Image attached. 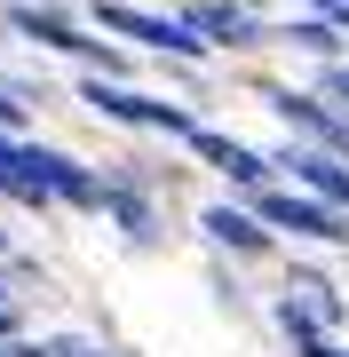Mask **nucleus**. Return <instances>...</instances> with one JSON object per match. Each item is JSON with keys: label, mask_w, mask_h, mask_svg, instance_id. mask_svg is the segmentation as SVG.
<instances>
[{"label": "nucleus", "mask_w": 349, "mask_h": 357, "mask_svg": "<svg viewBox=\"0 0 349 357\" xmlns=\"http://www.w3.org/2000/svg\"><path fill=\"white\" fill-rule=\"evenodd\" d=\"M199 278H207V302H215V318H231V326H246L254 318V270H238L231 255H207V270H199Z\"/></svg>", "instance_id": "13"}, {"label": "nucleus", "mask_w": 349, "mask_h": 357, "mask_svg": "<svg viewBox=\"0 0 349 357\" xmlns=\"http://www.w3.org/2000/svg\"><path fill=\"white\" fill-rule=\"evenodd\" d=\"M0 135H32V112H24L8 88H0Z\"/></svg>", "instance_id": "18"}, {"label": "nucleus", "mask_w": 349, "mask_h": 357, "mask_svg": "<svg viewBox=\"0 0 349 357\" xmlns=\"http://www.w3.org/2000/svg\"><path fill=\"white\" fill-rule=\"evenodd\" d=\"M95 222H111L119 255H135V262H151V255H167V246H175L167 199L143 191V183H127V175H104V206H95Z\"/></svg>", "instance_id": "6"}, {"label": "nucleus", "mask_w": 349, "mask_h": 357, "mask_svg": "<svg viewBox=\"0 0 349 357\" xmlns=\"http://www.w3.org/2000/svg\"><path fill=\"white\" fill-rule=\"evenodd\" d=\"M191 230H199V246H207V255H231L238 270H278V255H286V238H278V230L262 222L246 199H231V191H215L207 206H199Z\"/></svg>", "instance_id": "3"}, {"label": "nucleus", "mask_w": 349, "mask_h": 357, "mask_svg": "<svg viewBox=\"0 0 349 357\" xmlns=\"http://www.w3.org/2000/svg\"><path fill=\"white\" fill-rule=\"evenodd\" d=\"M104 175H127V183H143V191H183V183H191V159H151V151H119Z\"/></svg>", "instance_id": "14"}, {"label": "nucleus", "mask_w": 349, "mask_h": 357, "mask_svg": "<svg viewBox=\"0 0 349 357\" xmlns=\"http://www.w3.org/2000/svg\"><path fill=\"white\" fill-rule=\"evenodd\" d=\"M72 103L88 119H104V128H119V135H159V143H175V151L191 143L199 119H207L183 96H159V88H143V79H95V72L72 79Z\"/></svg>", "instance_id": "2"}, {"label": "nucleus", "mask_w": 349, "mask_h": 357, "mask_svg": "<svg viewBox=\"0 0 349 357\" xmlns=\"http://www.w3.org/2000/svg\"><path fill=\"white\" fill-rule=\"evenodd\" d=\"M318 357H349V342H325V349H318Z\"/></svg>", "instance_id": "23"}, {"label": "nucleus", "mask_w": 349, "mask_h": 357, "mask_svg": "<svg viewBox=\"0 0 349 357\" xmlns=\"http://www.w3.org/2000/svg\"><path fill=\"white\" fill-rule=\"evenodd\" d=\"M270 167H278V183H294V191H310L325 206H341L349 215V159L341 151H318V143H270Z\"/></svg>", "instance_id": "9"}, {"label": "nucleus", "mask_w": 349, "mask_h": 357, "mask_svg": "<svg viewBox=\"0 0 349 357\" xmlns=\"http://www.w3.org/2000/svg\"><path fill=\"white\" fill-rule=\"evenodd\" d=\"M302 8H310V16H325V24H341V32H349V0H302Z\"/></svg>", "instance_id": "21"}, {"label": "nucleus", "mask_w": 349, "mask_h": 357, "mask_svg": "<svg viewBox=\"0 0 349 357\" xmlns=\"http://www.w3.org/2000/svg\"><path fill=\"white\" fill-rule=\"evenodd\" d=\"M278 294H294V302L310 310L318 326H334V333L349 326V294H341V278L318 255H294V246H286V255H278Z\"/></svg>", "instance_id": "10"}, {"label": "nucleus", "mask_w": 349, "mask_h": 357, "mask_svg": "<svg viewBox=\"0 0 349 357\" xmlns=\"http://www.w3.org/2000/svg\"><path fill=\"white\" fill-rule=\"evenodd\" d=\"M0 357H40V333L24 326V333H0Z\"/></svg>", "instance_id": "20"}, {"label": "nucleus", "mask_w": 349, "mask_h": 357, "mask_svg": "<svg viewBox=\"0 0 349 357\" xmlns=\"http://www.w3.org/2000/svg\"><path fill=\"white\" fill-rule=\"evenodd\" d=\"M8 206L16 215H79L95 222V206H104V167L64 151V143L48 135H16L8 143Z\"/></svg>", "instance_id": "1"}, {"label": "nucleus", "mask_w": 349, "mask_h": 357, "mask_svg": "<svg viewBox=\"0 0 349 357\" xmlns=\"http://www.w3.org/2000/svg\"><path fill=\"white\" fill-rule=\"evenodd\" d=\"M246 88L262 96V112H270L294 143H318V151H341V159H349V112H334V103H325L310 79L294 88V79H262V72H254Z\"/></svg>", "instance_id": "7"}, {"label": "nucleus", "mask_w": 349, "mask_h": 357, "mask_svg": "<svg viewBox=\"0 0 349 357\" xmlns=\"http://www.w3.org/2000/svg\"><path fill=\"white\" fill-rule=\"evenodd\" d=\"M16 255V230H8V206H0V262Z\"/></svg>", "instance_id": "22"}, {"label": "nucleus", "mask_w": 349, "mask_h": 357, "mask_svg": "<svg viewBox=\"0 0 349 357\" xmlns=\"http://www.w3.org/2000/svg\"><path fill=\"white\" fill-rule=\"evenodd\" d=\"M278 48L302 56V64H334V56H349V32L310 16V8H294V16H278Z\"/></svg>", "instance_id": "11"}, {"label": "nucleus", "mask_w": 349, "mask_h": 357, "mask_svg": "<svg viewBox=\"0 0 349 357\" xmlns=\"http://www.w3.org/2000/svg\"><path fill=\"white\" fill-rule=\"evenodd\" d=\"M24 326H32V310H24V302H16V294H8V286H0V333H24Z\"/></svg>", "instance_id": "19"}, {"label": "nucleus", "mask_w": 349, "mask_h": 357, "mask_svg": "<svg viewBox=\"0 0 349 357\" xmlns=\"http://www.w3.org/2000/svg\"><path fill=\"white\" fill-rule=\"evenodd\" d=\"M262 222L278 230L286 246H310V255H349V215L341 206H325L310 191H294V183H270V191H254L246 199Z\"/></svg>", "instance_id": "5"}, {"label": "nucleus", "mask_w": 349, "mask_h": 357, "mask_svg": "<svg viewBox=\"0 0 349 357\" xmlns=\"http://www.w3.org/2000/svg\"><path fill=\"white\" fill-rule=\"evenodd\" d=\"M175 16L207 40L215 64H222V56H231V64H254V56L278 48V16L246 8V0H175Z\"/></svg>", "instance_id": "4"}, {"label": "nucleus", "mask_w": 349, "mask_h": 357, "mask_svg": "<svg viewBox=\"0 0 349 357\" xmlns=\"http://www.w3.org/2000/svg\"><path fill=\"white\" fill-rule=\"evenodd\" d=\"M310 88L334 103V112H349V56H334V64H310Z\"/></svg>", "instance_id": "17"}, {"label": "nucleus", "mask_w": 349, "mask_h": 357, "mask_svg": "<svg viewBox=\"0 0 349 357\" xmlns=\"http://www.w3.org/2000/svg\"><path fill=\"white\" fill-rule=\"evenodd\" d=\"M246 8H262V16H270V8H278V0H246Z\"/></svg>", "instance_id": "24"}, {"label": "nucleus", "mask_w": 349, "mask_h": 357, "mask_svg": "<svg viewBox=\"0 0 349 357\" xmlns=\"http://www.w3.org/2000/svg\"><path fill=\"white\" fill-rule=\"evenodd\" d=\"M40 357H111V333H95V326H48L40 333Z\"/></svg>", "instance_id": "16"}, {"label": "nucleus", "mask_w": 349, "mask_h": 357, "mask_svg": "<svg viewBox=\"0 0 349 357\" xmlns=\"http://www.w3.org/2000/svg\"><path fill=\"white\" fill-rule=\"evenodd\" d=\"M183 159H191V167H207V175H215V183H222L231 199H254V191H270V183H278L270 151H254L246 135L215 128V119H199V128H191V143H183Z\"/></svg>", "instance_id": "8"}, {"label": "nucleus", "mask_w": 349, "mask_h": 357, "mask_svg": "<svg viewBox=\"0 0 349 357\" xmlns=\"http://www.w3.org/2000/svg\"><path fill=\"white\" fill-rule=\"evenodd\" d=\"M270 333H278V349H286V357H318L325 342H341V333H334V326H318L310 310L294 302V294H270Z\"/></svg>", "instance_id": "12"}, {"label": "nucleus", "mask_w": 349, "mask_h": 357, "mask_svg": "<svg viewBox=\"0 0 349 357\" xmlns=\"http://www.w3.org/2000/svg\"><path fill=\"white\" fill-rule=\"evenodd\" d=\"M0 286H8L24 310H48V302H56V270L40 262V255H24V246H16L8 262H0Z\"/></svg>", "instance_id": "15"}]
</instances>
